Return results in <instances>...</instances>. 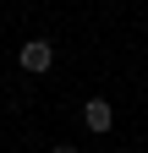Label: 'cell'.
Masks as SVG:
<instances>
[{"mask_svg":"<svg viewBox=\"0 0 148 153\" xmlns=\"http://www.w3.org/2000/svg\"><path fill=\"white\" fill-rule=\"evenodd\" d=\"M82 126L104 137V131L115 126V109H110V99H88V104H82Z\"/></svg>","mask_w":148,"mask_h":153,"instance_id":"7a4b0ae2","label":"cell"},{"mask_svg":"<svg viewBox=\"0 0 148 153\" xmlns=\"http://www.w3.org/2000/svg\"><path fill=\"white\" fill-rule=\"evenodd\" d=\"M16 66H22V71H33V76H44V71L55 66V49H49V38H28V44L16 49Z\"/></svg>","mask_w":148,"mask_h":153,"instance_id":"6da1fadb","label":"cell"},{"mask_svg":"<svg viewBox=\"0 0 148 153\" xmlns=\"http://www.w3.org/2000/svg\"><path fill=\"white\" fill-rule=\"evenodd\" d=\"M49 153H82V148H71V142H55V148H49Z\"/></svg>","mask_w":148,"mask_h":153,"instance_id":"3957f363","label":"cell"}]
</instances>
